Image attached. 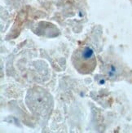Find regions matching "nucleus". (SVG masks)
Returning <instances> with one entry per match:
<instances>
[{
  "label": "nucleus",
  "instance_id": "obj_2",
  "mask_svg": "<svg viewBox=\"0 0 132 133\" xmlns=\"http://www.w3.org/2000/svg\"><path fill=\"white\" fill-rule=\"evenodd\" d=\"M115 73H116V68L112 65V66L110 67V69H108V74L109 75V76H113V75L115 74Z\"/></svg>",
  "mask_w": 132,
  "mask_h": 133
},
{
  "label": "nucleus",
  "instance_id": "obj_1",
  "mask_svg": "<svg viewBox=\"0 0 132 133\" xmlns=\"http://www.w3.org/2000/svg\"><path fill=\"white\" fill-rule=\"evenodd\" d=\"M73 63L79 73H91L96 65L93 49L90 47H84L75 51L73 56Z\"/></svg>",
  "mask_w": 132,
  "mask_h": 133
}]
</instances>
